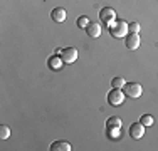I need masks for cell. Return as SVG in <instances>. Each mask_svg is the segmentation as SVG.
<instances>
[{
    "instance_id": "6da1fadb",
    "label": "cell",
    "mask_w": 158,
    "mask_h": 151,
    "mask_svg": "<svg viewBox=\"0 0 158 151\" xmlns=\"http://www.w3.org/2000/svg\"><path fill=\"white\" fill-rule=\"evenodd\" d=\"M110 34L114 39H125V37L130 34V29H128V22L125 20H116L114 24L110 25Z\"/></svg>"
},
{
    "instance_id": "7a4b0ae2",
    "label": "cell",
    "mask_w": 158,
    "mask_h": 151,
    "mask_svg": "<svg viewBox=\"0 0 158 151\" xmlns=\"http://www.w3.org/2000/svg\"><path fill=\"white\" fill-rule=\"evenodd\" d=\"M123 92L126 94V97H131V99H136L143 94V88L140 82H126L125 88H123Z\"/></svg>"
},
{
    "instance_id": "3957f363",
    "label": "cell",
    "mask_w": 158,
    "mask_h": 151,
    "mask_svg": "<svg viewBox=\"0 0 158 151\" xmlns=\"http://www.w3.org/2000/svg\"><path fill=\"white\" fill-rule=\"evenodd\" d=\"M125 97H126V94L123 92V89L113 88V91L108 92V103H110L111 106H121L123 103H125Z\"/></svg>"
},
{
    "instance_id": "277c9868",
    "label": "cell",
    "mask_w": 158,
    "mask_h": 151,
    "mask_svg": "<svg viewBox=\"0 0 158 151\" xmlns=\"http://www.w3.org/2000/svg\"><path fill=\"white\" fill-rule=\"evenodd\" d=\"M99 18H101V22H104V25H108V27H110L111 24H114V22H116V12H114V9H111V7H104V9H101Z\"/></svg>"
},
{
    "instance_id": "5b68a950",
    "label": "cell",
    "mask_w": 158,
    "mask_h": 151,
    "mask_svg": "<svg viewBox=\"0 0 158 151\" xmlns=\"http://www.w3.org/2000/svg\"><path fill=\"white\" fill-rule=\"evenodd\" d=\"M77 55H79V52H77V49H74V47H66L62 51V54H61V57L64 60V64H74L77 60Z\"/></svg>"
},
{
    "instance_id": "8992f818",
    "label": "cell",
    "mask_w": 158,
    "mask_h": 151,
    "mask_svg": "<svg viewBox=\"0 0 158 151\" xmlns=\"http://www.w3.org/2000/svg\"><path fill=\"white\" fill-rule=\"evenodd\" d=\"M125 45H126V49H130V51H136V49L140 47V35L130 32L125 37Z\"/></svg>"
},
{
    "instance_id": "52a82bcc",
    "label": "cell",
    "mask_w": 158,
    "mask_h": 151,
    "mask_svg": "<svg viewBox=\"0 0 158 151\" xmlns=\"http://www.w3.org/2000/svg\"><path fill=\"white\" fill-rule=\"evenodd\" d=\"M130 134L133 139H141L145 136V124L141 123H135L130 126Z\"/></svg>"
},
{
    "instance_id": "ba28073f",
    "label": "cell",
    "mask_w": 158,
    "mask_h": 151,
    "mask_svg": "<svg viewBox=\"0 0 158 151\" xmlns=\"http://www.w3.org/2000/svg\"><path fill=\"white\" fill-rule=\"evenodd\" d=\"M86 34H88L89 37H93V39H98V37L101 35V32H103V27H101L98 22H89V25L84 29Z\"/></svg>"
},
{
    "instance_id": "9c48e42d",
    "label": "cell",
    "mask_w": 158,
    "mask_h": 151,
    "mask_svg": "<svg viewBox=\"0 0 158 151\" xmlns=\"http://www.w3.org/2000/svg\"><path fill=\"white\" fill-rule=\"evenodd\" d=\"M51 17H52V20H54V22H57V24H61V22H64V20H66V17H67V12H66V9H62V7H56V9L51 12Z\"/></svg>"
},
{
    "instance_id": "30bf717a",
    "label": "cell",
    "mask_w": 158,
    "mask_h": 151,
    "mask_svg": "<svg viewBox=\"0 0 158 151\" xmlns=\"http://www.w3.org/2000/svg\"><path fill=\"white\" fill-rule=\"evenodd\" d=\"M47 66L51 67L52 71H61L64 67V60L61 55H52V57H49L47 60Z\"/></svg>"
},
{
    "instance_id": "8fae6325",
    "label": "cell",
    "mask_w": 158,
    "mask_h": 151,
    "mask_svg": "<svg viewBox=\"0 0 158 151\" xmlns=\"http://www.w3.org/2000/svg\"><path fill=\"white\" fill-rule=\"evenodd\" d=\"M73 146L66 141H54L51 145V151H71Z\"/></svg>"
},
{
    "instance_id": "7c38bea8",
    "label": "cell",
    "mask_w": 158,
    "mask_h": 151,
    "mask_svg": "<svg viewBox=\"0 0 158 151\" xmlns=\"http://www.w3.org/2000/svg\"><path fill=\"white\" fill-rule=\"evenodd\" d=\"M106 131L111 139H118L121 136V128H118V126H106Z\"/></svg>"
},
{
    "instance_id": "4fadbf2b",
    "label": "cell",
    "mask_w": 158,
    "mask_h": 151,
    "mask_svg": "<svg viewBox=\"0 0 158 151\" xmlns=\"http://www.w3.org/2000/svg\"><path fill=\"white\" fill-rule=\"evenodd\" d=\"M140 123L145 124V128H146V126H152V124L155 123V118H153L152 114H143L141 118H140Z\"/></svg>"
},
{
    "instance_id": "5bb4252c",
    "label": "cell",
    "mask_w": 158,
    "mask_h": 151,
    "mask_svg": "<svg viewBox=\"0 0 158 151\" xmlns=\"http://www.w3.org/2000/svg\"><path fill=\"white\" fill-rule=\"evenodd\" d=\"M111 84H113V88H116V89H123V88H125V84H126V81L123 77H114L111 81Z\"/></svg>"
},
{
    "instance_id": "9a60e30c",
    "label": "cell",
    "mask_w": 158,
    "mask_h": 151,
    "mask_svg": "<svg viewBox=\"0 0 158 151\" xmlns=\"http://www.w3.org/2000/svg\"><path fill=\"white\" fill-rule=\"evenodd\" d=\"M106 126H118V128H121V118H118V116H111V118L108 119Z\"/></svg>"
},
{
    "instance_id": "2e32d148",
    "label": "cell",
    "mask_w": 158,
    "mask_h": 151,
    "mask_svg": "<svg viewBox=\"0 0 158 151\" xmlns=\"http://www.w3.org/2000/svg\"><path fill=\"white\" fill-rule=\"evenodd\" d=\"M88 25H89V18L86 17V15H82V17L77 18V27L79 29H86Z\"/></svg>"
},
{
    "instance_id": "e0dca14e",
    "label": "cell",
    "mask_w": 158,
    "mask_h": 151,
    "mask_svg": "<svg viewBox=\"0 0 158 151\" xmlns=\"http://www.w3.org/2000/svg\"><path fill=\"white\" fill-rule=\"evenodd\" d=\"M9 136H10V128L5 126V124H2V126H0V138H2V139H7Z\"/></svg>"
},
{
    "instance_id": "ac0fdd59",
    "label": "cell",
    "mask_w": 158,
    "mask_h": 151,
    "mask_svg": "<svg viewBox=\"0 0 158 151\" xmlns=\"http://www.w3.org/2000/svg\"><path fill=\"white\" fill-rule=\"evenodd\" d=\"M128 29H130V32L138 34L140 32V24H138V22H131V24H128Z\"/></svg>"
}]
</instances>
